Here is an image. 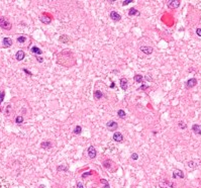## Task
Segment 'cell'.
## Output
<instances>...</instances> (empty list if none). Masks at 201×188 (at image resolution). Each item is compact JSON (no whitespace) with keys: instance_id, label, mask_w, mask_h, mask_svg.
Segmentation results:
<instances>
[{"instance_id":"obj_10","label":"cell","mask_w":201,"mask_h":188,"mask_svg":"<svg viewBox=\"0 0 201 188\" xmlns=\"http://www.w3.org/2000/svg\"><path fill=\"white\" fill-rule=\"evenodd\" d=\"M112 140L114 142H117V143H120V142H122L123 141V135L121 133H119V132H115L112 135Z\"/></svg>"},{"instance_id":"obj_1","label":"cell","mask_w":201,"mask_h":188,"mask_svg":"<svg viewBox=\"0 0 201 188\" xmlns=\"http://www.w3.org/2000/svg\"><path fill=\"white\" fill-rule=\"evenodd\" d=\"M0 27L3 28V30H10L12 28V24L11 22L4 16H0Z\"/></svg>"},{"instance_id":"obj_25","label":"cell","mask_w":201,"mask_h":188,"mask_svg":"<svg viewBox=\"0 0 201 188\" xmlns=\"http://www.w3.org/2000/svg\"><path fill=\"white\" fill-rule=\"evenodd\" d=\"M23 121H24V118H23V116H22V115H17V116H16V118H15V122H16L17 124H21Z\"/></svg>"},{"instance_id":"obj_28","label":"cell","mask_w":201,"mask_h":188,"mask_svg":"<svg viewBox=\"0 0 201 188\" xmlns=\"http://www.w3.org/2000/svg\"><path fill=\"white\" fill-rule=\"evenodd\" d=\"M11 109H12V106H11L10 104H8L6 106V108H5V110H4V114H6V115H9L10 114V111Z\"/></svg>"},{"instance_id":"obj_35","label":"cell","mask_w":201,"mask_h":188,"mask_svg":"<svg viewBox=\"0 0 201 188\" xmlns=\"http://www.w3.org/2000/svg\"><path fill=\"white\" fill-rule=\"evenodd\" d=\"M131 2H134L133 0H124V1L122 2V5H123V6H126V5H128V4L131 3Z\"/></svg>"},{"instance_id":"obj_29","label":"cell","mask_w":201,"mask_h":188,"mask_svg":"<svg viewBox=\"0 0 201 188\" xmlns=\"http://www.w3.org/2000/svg\"><path fill=\"white\" fill-rule=\"evenodd\" d=\"M57 170H58V171H64V172H67V171H68V166H65V165H61V166L57 167Z\"/></svg>"},{"instance_id":"obj_30","label":"cell","mask_w":201,"mask_h":188,"mask_svg":"<svg viewBox=\"0 0 201 188\" xmlns=\"http://www.w3.org/2000/svg\"><path fill=\"white\" fill-rule=\"evenodd\" d=\"M178 127H179L180 128H182V129H186L187 128V124L184 121H179V122H178Z\"/></svg>"},{"instance_id":"obj_3","label":"cell","mask_w":201,"mask_h":188,"mask_svg":"<svg viewBox=\"0 0 201 188\" xmlns=\"http://www.w3.org/2000/svg\"><path fill=\"white\" fill-rule=\"evenodd\" d=\"M199 163H200V161H196V160L189 161V162L186 164V168H187V170H190V171L195 170L196 168L199 167V165H200Z\"/></svg>"},{"instance_id":"obj_33","label":"cell","mask_w":201,"mask_h":188,"mask_svg":"<svg viewBox=\"0 0 201 188\" xmlns=\"http://www.w3.org/2000/svg\"><path fill=\"white\" fill-rule=\"evenodd\" d=\"M110 161H104V163H103V166H104L105 168H107V169H109V168H111V165H110Z\"/></svg>"},{"instance_id":"obj_12","label":"cell","mask_w":201,"mask_h":188,"mask_svg":"<svg viewBox=\"0 0 201 188\" xmlns=\"http://www.w3.org/2000/svg\"><path fill=\"white\" fill-rule=\"evenodd\" d=\"M12 44H13V42L10 38H4L2 39V47L3 48H9L12 45Z\"/></svg>"},{"instance_id":"obj_21","label":"cell","mask_w":201,"mask_h":188,"mask_svg":"<svg viewBox=\"0 0 201 188\" xmlns=\"http://www.w3.org/2000/svg\"><path fill=\"white\" fill-rule=\"evenodd\" d=\"M143 79H145V78H143V76L141 75V74H136V75L134 76V80L136 83H141V84H142Z\"/></svg>"},{"instance_id":"obj_19","label":"cell","mask_w":201,"mask_h":188,"mask_svg":"<svg viewBox=\"0 0 201 188\" xmlns=\"http://www.w3.org/2000/svg\"><path fill=\"white\" fill-rule=\"evenodd\" d=\"M93 97H94L95 100H100L103 97L102 91H100V90H95L94 92H93Z\"/></svg>"},{"instance_id":"obj_36","label":"cell","mask_w":201,"mask_h":188,"mask_svg":"<svg viewBox=\"0 0 201 188\" xmlns=\"http://www.w3.org/2000/svg\"><path fill=\"white\" fill-rule=\"evenodd\" d=\"M23 72L26 74V75H28V76H32V73L30 71V70H27V69H25V68H23Z\"/></svg>"},{"instance_id":"obj_22","label":"cell","mask_w":201,"mask_h":188,"mask_svg":"<svg viewBox=\"0 0 201 188\" xmlns=\"http://www.w3.org/2000/svg\"><path fill=\"white\" fill-rule=\"evenodd\" d=\"M128 15L129 16H134V15H140V11L137 10L136 8H130L128 10Z\"/></svg>"},{"instance_id":"obj_39","label":"cell","mask_w":201,"mask_h":188,"mask_svg":"<svg viewBox=\"0 0 201 188\" xmlns=\"http://www.w3.org/2000/svg\"><path fill=\"white\" fill-rule=\"evenodd\" d=\"M195 32H196V35H197L198 37H200V38H201V27L196 28V30H195Z\"/></svg>"},{"instance_id":"obj_20","label":"cell","mask_w":201,"mask_h":188,"mask_svg":"<svg viewBox=\"0 0 201 188\" xmlns=\"http://www.w3.org/2000/svg\"><path fill=\"white\" fill-rule=\"evenodd\" d=\"M59 41L61 43H64V44H69L71 42V38H69L67 35H62L60 38H59Z\"/></svg>"},{"instance_id":"obj_2","label":"cell","mask_w":201,"mask_h":188,"mask_svg":"<svg viewBox=\"0 0 201 188\" xmlns=\"http://www.w3.org/2000/svg\"><path fill=\"white\" fill-rule=\"evenodd\" d=\"M159 186L160 188H174L175 184H174V182H171L167 179H162L159 182Z\"/></svg>"},{"instance_id":"obj_13","label":"cell","mask_w":201,"mask_h":188,"mask_svg":"<svg viewBox=\"0 0 201 188\" xmlns=\"http://www.w3.org/2000/svg\"><path fill=\"white\" fill-rule=\"evenodd\" d=\"M119 83H120V87L123 91H126L127 90V87H128V81L126 78H121L119 80Z\"/></svg>"},{"instance_id":"obj_5","label":"cell","mask_w":201,"mask_h":188,"mask_svg":"<svg viewBox=\"0 0 201 188\" xmlns=\"http://www.w3.org/2000/svg\"><path fill=\"white\" fill-rule=\"evenodd\" d=\"M106 128L107 129H109L110 132H115V130L118 128V124L116 121L114 120H109L106 122Z\"/></svg>"},{"instance_id":"obj_23","label":"cell","mask_w":201,"mask_h":188,"mask_svg":"<svg viewBox=\"0 0 201 188\" xmlns=\"http://www.w3.org/2000/svg\"><path fill=\"white\" fill-rule=\"evenodd\" d=\"M117 116L119 118H121V119H124L126 117V113H125V111L123 109H118L117 110Z\"/></svg>"},{"instance_id":"obj_32","label":"cell","mask_w":201,"mask_h":188,"mask_svg":"<svg viewBox=\"0 0 201 188\" xmlns=\"http://www.w3.org/2000/svg\"><path fill=\"white\" fill-rule=\"evenodd\" d=\"M4 97H5V91H1V92H0V104L3 102Z\"/></svg>"},{"instance_id":"obj_6","label":"cell","mask_w":201,"mask_h":188,"mask_svg":"<svg viewBox=\"0 0 201 188\" xmlns=\"http://www.w3.org/2000/svg\"><path fill=\"white\" fill-rule=\"evenodd\" d=\"M197 83H198V81H197V79H196V78H190L189 80L186 81V83H185V87H186L187 89L193 88V87L196 86Z\"/></svg>"},{"instance_id":"obj_37","label":"cell","mask_w":201,"mask_h":188,"mask_svg":"<svg viewBox=\"0 0 201 188\" xmlns=\"http://www.w3.org/2000/svg\"><path fill=\"white\" fill-rule=\"evenodd\" d=\"M76 188H86V187L84 186V184L82 183V182H78L77 185H76Z\"/></svg>"},{"instance_id":"obj_27","label":"cell","mask_w":201,"mask_h":188,"mask_svg":"<svg viewBox=\"0 0 201 188\" xmlns=\"http://www.w3.org/2000/svg\"><path fill=\"white\" fill-rule=\"evenodd\" d=\"M101 183L103 184V188H110V185H109V182L106 179H101Z\"/></svg>"},{"instance_id":"obj_38","label":"cell","mask_w":201,"mask_h":188,"mask_svg":"<svg viewBox=\"0 0 201 188\" xmlns=\"http://www.w3.org/2000/svg\"><path fill=\"white\" fill-rule=\"evenodd\" d=\"M131 159H133V160H137V159H139V155H137L136 153H134L133 155H131Z\"/></svg>"},{"instance_id":"obj_40","label":"cell","mask_w":201,"mask_h":188,"mask_svg":"<svg viewBox=\"0 0 201 188\" xmlns=\"http://www.w3.org/2000/svg\"><path fill=\"white\" fill-rule=\"evenodd\" d=\"M145 79H146V80H147V81H151V82L153 81V78H152V77H151L150 75H146Z\"/></svg>"},{"instance_id":"obj_24","label":"cell","mask_w":201,"mask_h":188,"mask_svg":"<svg viewBox=\"0 0 201 188\" xmlns=\"http://www.w3.org/2000/svg\"><path fill=\"white\" fill-rule=\"evenodd\" d=\"M73 133H74V135H80L82 133V128L80 127V125H76L75 128H74V130H73Z\"/></svg>"},{"instance_id":"obj_41","label":"cell","mask_w":201,"mask_h":188,"mask_svg":"<svg viewBox=\"0 0 201 188\" xmlns=\"http://www.w3.org/2000/svg\"><path fill=\"white\" fill-rule=\"evenodd\" d=\"M37 61L38 63H43V62H44V59L41 58V57H37Z\"/></svg>"},{"instance_id":"obj_8","label":"cell","mask_w":201,"mask_h":188,"mask_svg":"<svg viewBox=\"0 0 201 188\" xmlns=\"http://www.w3.org/2000/svg\"><path fill=\"white\" fill-rule=\"evenodd\" d=\"M87 153H88V157H89L90 159H95L96 156H97V151H96V149H95V147H93V146H90V147L88 148Z\"/></svg>"},{"instance_id":"obj_43","label":"cell","mask_w":201,"mask_h":188,"mask_svg":"<svg viewBox=\"0 0 201 188\" xmlns=\"http://www.w3.org/2000/svg\"><path fill=\"white\" fill-rule=\"evenodd\" d=\"M75 188H76V187H75Z\"/></svg>"},{"instance_id":"obj_15","label":"cell","mask_w":201,"mask_h":188,"mask_svg":"<svg viewBox=\"0 0 201 188\" xmlns=\"http://www.w3.org/2000/svg\"><path fill=\"white\" fill-rule=\"evenodd\" d=\"M24 57H25V53H24L22 50L17 51L16 54H15V59H16L17 61H22V60L24 59Z\"/></svg>"},{"instance_id":"obj_18","label":"cell","mask_w":201,"mask_h":188,"mask_svg":"<svg viewBox=\"0 0 201 188\" xmlns=\"http://www.w3.org/2000/svg\"><path fill=\"white\" fill-rule=\"evenodd\" d=\"M52 147H53V145H52V142L51 141H45V142H43V143L41 144V148H42V149L49 150V149H51Z\"/></svg>"},{"instance_id":"obj_11","label":"cell","mask_w":201,"mask_h":188,"mask_svg":"<svg viewBox=\"0 0 201 188\" xmlns=\"http://www.w3.org/2000/svg\"><path fill=\"white\" fill-rule=\"evenodd\" d=\"M140 50H141L145 55H151V54L154 52V49H153L152 47H149V45H142V47H141Z\"/></svg>"},{"instance_id":"obj_9","label":"cell","mask_w":201,"mask_h":188,"mask_svg":"<svg viewBox=\"0 0 201 188\" xmlns=\"http://www.w3.org/2000/svg\"><path fill=\"white\" fill-rule=\"evenodd\" d=\"M109 17H110L113 21H120L121 20V15L119 13H117L116 11H111L110 13H109Z\"/></svg>"},{"instance_id":"obj_14","label":"cell","mask_w":201,"mask_h":188,"mask_svg":"<svg viewBox=\"0 0 201 188\" xmlns=\"http://www.w3.org/2000/svg\"><path fill=\"white\" fill-rule=\"evenodd\" d=\"M192 132L197 135H201V124H197V123L193 124L192 125Z\"/></svg>"},{"instance_id":"obj_4","label":"cell","mask_w":201,"mask_h":188,"mask_svg":"<svg viewBox=\"0 0 201 188\" xmlns=\"http://www.w3.org/2000/svg\"><path fill=\"white\" fill-rule=\"evenodd\" d=\"M181 1L180 0H168L167 1V6L171 9H176L180 6Z\"/></svg>"},{"instance_id":"obj_31","label":"cell","mask_w":201,"mask_h":188,"mask_svg":"<svg viewBox=\"0 0 201 188\" xmlns=\"http://www.w3.org/2000/svg\"><path fill=\"white\" fill-rule=\"evenodd\" d=\"M92 174H93V171H88V172L83 173V174L81 175V177H82V178H86V177H88V176H91Z\"/></svg>"},{"instance_id":"obj_17","label":"cell","mask_w":201,"mask_h":188,"mask_svg":"<svg viewBox=\"0 0 201 188\" xmlns=\"http://www.w3.org/2000/svg\"><path fill=\"white\" fill-rule=\"evenodd\" d=\"M39 20H41V21L43 22V23H45V24H49V23H51L52 18L50 17V16H48V15L44 14V15H42L41 17H39Z\"/></svg>"},{"instance_id":"obj_26","label":"cell","mask_w":201,"mask_h":188,"mask_svg":"<svg viewBox=\"0 0 201 188\" xmlns=\"http://www.w3.org/2000/svg\"><path fill=\"white\" fill-rule=\"evenodd\" d=\"M26 39H27V38H26V37H24V36H20V37L17 38V43H19V44H23V43H25V42H26Z\"/></svg>"},{"instance_id":"obj_16","label":"cell","mask_w":201,"mask_h":188,"mask_svg":"<svg viewBox=\"0 0 201 188\" xmlns=\"http://www.w3.org/2000/svg\"><path fill=\"white\" fill-rule=\"evenodd\" d=\"M30 52L32 54H34L36 56H38V55H42L44 52L42 51V49H39L38 47H37V45H33V47L30 48Z\"/></svg>"},{"instance_id":"obj_7","label":"cell","mask_w":201,"mask_h":188,"mask_svg":"<svg viewBox=\"0 0 201 188\" xmlns=\"http://www.w3.org/2000/svg\"><path fill=\"white\" fill-rule=\"evenodd\" d=\"M172 177H173V179H183L184 178V173L179 169H175L173 171V174H172Z\"/></svg>"},{"instance_id":"obj_34","label":"cell","mask_w":201,"mask_h":188,"mask_svg":"<svg viewBox=\"0 0 201 188\" xmlns=\"http://www.w3.org/2000/svg\"><path fill=\"white\" fill-rule=\"evenodd\" d=\"M148 88H150V85H146V84H141V86L139 88V90H141V91H145L147 90Z\"/></svg>"},{"instance_id":"obj_42","label":"cell","mask_w":201,"mask_h":188,"mask_svg":"<svg viewBox=\"0 0 201 188\" xmlns=\"http://www.w3.org/2000/svg\"><path fill=\"white\" fill-rule=\"evenodd\" d=\"M114 87V83H112L111 85H110V88H113Z\"/></svg>"}]
</instances>
